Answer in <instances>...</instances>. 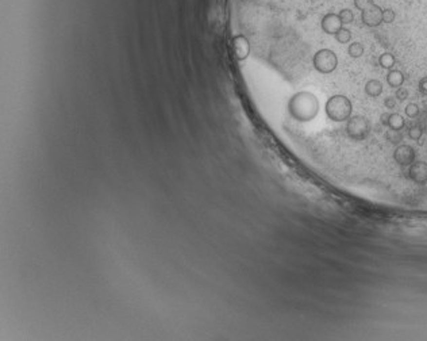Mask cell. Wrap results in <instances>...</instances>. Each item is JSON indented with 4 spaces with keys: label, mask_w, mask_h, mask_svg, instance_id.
Instances as JSON below:
<instances>
[{
    "label": "cell",
    "mask_w": 427,
    "mask_h": 341,
    "mask_svg": "<svg viewBox=\"0 0 427 341\" xmlns=\"http://www.w3.org/2000/svg\"><path fill=\"white\" fill-rule=\"evenodd\" d=\"M372 4H374V0H354V7L358 8L360 11L365 10V8L372 6Z\"/></svg>",
    "instance_id": "cell-20"
},
{
    "label": "cell",
    "mask_w": 427,
    "mask_h": 341,
    "mask_svg": "<svg viewBox=\"0 0 427 341\" xmlns=\"http://www.w3.org/2000/svg\"><path fill=\"white\" fill-rule=\"evenodd\" d=\"M326 115L334 122H346L352 116L353 104L345 95H333L327 99L325 106Z\"/></svg>",
    "instance_id": "cell-2"
},
{
    "label": "cell",
    "mask_w": 427,
    "mask_h": 341,
    "mask_svg": "<svg viewBox=\"0 0 427 341\" xmlns=\"http://www.w3.org/2000/svg\"><path fill=\"white\" fill-rule=\"evenodd\" d=\"M289 114L299 122L313 121L318 115L319 100L313 92L301 91L291 97L288 103Z\"/></svg>",
    "instance_id": "cell-1"
},
{
    "label": "cell",
    "mask_w": 427,
    "mask_h": 341,
    "mask_svg": "<svg viewBox=\"0 0 427 341\" xmlns=\"http://www.w3.org/2000/svg\"><path fill=\"white\" fill-rule=\"evenodd\" d=\"M335 39H337L339 43H349L350 39H352V31H350L349 29L342 27V29L335 34Z\"/></svg>",
    "instance_id": "cell-15"
},
{
    "label": "cell",
    "mask_w": 427,
    "mask_h": 341,
    "mask_svg": "<svg viewBox=\"0 0 427 341\" xmlns=\"http://www.w3.org/2000/svg\"><path fill=\"white\" fill-rule=\"evenodd\" d=\"M384 104L387 109H395V107H396V97H392V96L385 97Z\"/></svg>",
    "instance_id": "cell-23"
},
{
    "label": "cell",
    "mask_w": 427,
    "mask_h": 341,
    "mask_svg": "<svg viewBox=\"0 0 427 341\" xmlns=\"http://www.w3.org/2000/svg\"><path fill=\"white\" fill-rule=\"evenodd\" d=\"M406 115L408 118H416L419 115V106L416 103H408L406 106Z\"/></svg>",
    "instance_id": "cell-17"
},
{
    "label": "cell",
    "mask_w": 427,
    "mask_h": 341,
    "mask_svg": "<svg viewBox=\"0 0 427 341\" xmlns=\"http://www.w3.org/2000/svg\"><path fill=\"white\" fill-rule=\"evenodd\" d=\"M408 176L416 184L423 186L427 183V163L425 161H414L409 165Z\"/></svg>",
    "instance_id": "cell-8"
},
{
    "label": "cell",
    "mask_w": 427,
    "mask_h": 341,
    "mask_svg": "<svg viewBox=\"0 0 427 341\" xmlns=\"http://www.w3.org/2000/svg\"><path fill=\"white\" fill-rule=\"evenodd\" d=\"M338 15H339V18H341L343 24L353 23V20H354V14H353V11L349 10V8H343V10H341V11L338 12Z\"/></svg>",
    "instance_id": "cell-16"
},
{
    "label": "cell",
    "mask_w": 427,
    "mask_h": 341,
    "mask_svg": "<svg viewBox=\"0 0 427 341\" xmlns=\"http://www.w3.org/2000/svg\"><path fill=\"white\" fill-rule=\"evenodd\" d=\"M406 126V121L400 114L397 113H392L390 114V119H388V128L393 130V132H400L402 129Z\"/></svg>",
    "instance_id": "cell-12"
},
{
    "label": "cell",
    "mask_w": 427,
    "mask_h": 341,
    "mask_svg": "<svg viewBox=\"0 0 427 341\" xmlns=\"http://www.w3.org/2000/svg\"><path fill=\"white\" fill-rule=\"evenodd\" d=\"M387 83L391 88H399L404 83V75L397 69H391L387 75Z\"/></svg>",
    "instance_id": "cell-11"
},
{
    "label": "cell",
    "mask_w": 427,
    "mask_h": 341,
    "mask_svg": "<svg viewBox=\"0 0 427 341\" xmlns=\"http://www.w3.org/2000/svg\"><path fill=\"white\" fill-rule=\"evenodd\" d=\"M395 96H396L397 100L403 102V100H406V99L408 97V90H407L406 87H399V88H397L396 95H395Z\"/></svg>",
    "instance_id": "cell-21"
},
{
    "label": "cell",
    "mask_w": 427,
    "mask_h": 341,
    "mask_svg": "<svg viewBox=\"0 0 427 341\" xmlns=\"http://www.w3.org/2000/svg\"><path fill=\"white\" fill-rule=\"evenodd\" d=\"M362 23L368 27H377L383 23V8L376 3L361 11Z\"/></svg>",
    "instance_id": "cell-5"
},
{
    "label": "cell",
    "mask_w": 427,
    "mask_h": 341,
    "mask_svg": "<svg viewBox=\"0 0 427 341\" xmlns=\"http://www.w3.org/2000/svg\"><path fill=\"white\" fill-rule=\"evenodd\" d=\"M422 134H423V130H422L421 128H416V126L415 128H411L408 130L409 138H411V140H414V141H418L419 144H422V141H421Z\"/></svg>",
    "instance_id": "cell-19"
},
{
    "label": "cell",
    "mask_w": 427,
    "mask_h": 341,
    "mask_svg": "<svg viewBox=\"0 0 427 341\" xmlns=\"http://www.w3.org/2000/svg\"><path fill=\"white\" fill-rule=\"evenodd\" d=\"M393 160L400 167H409V165L415 161V151H414V148L407 145V144L399 145L393 151Z\"/></svg>",
    "instance_id": "cell-6"
},
{
    "label": "cell",
    "mask_w": 427,
    "mask_h": 341,
    "mask_svg": "<svg viewBox=\"0 0 427 341\" xmlns=\"http://www.w3.org/2000/svg\"><path fill=\"white\" fill-rule=\"evenodd\" d=\"M320 26H322V30L325 31L326 34H330V36H335L338 31L341 30L343 27V23L339 15L338 14H334V12H329L326 14L325 17L322 18V22H320Z\"/></svg>",
    "instance_id": "cell-7"
},
{
    "label": "cell",
    "mask_w": 427,
    "mask_h": 341,
    "mask_svg": "<svg viewBox=\"0 0 427 341\" xmlns=\"http://www.w3.org/2000/svg\"><path fill=\"white\" fill-rule=\"evenodd\" d=\"M313 64L318 72L327 75L337 69L338 57L330 49H320L314 55Z\"/></svg>",
    "instance_id": "cell-4"
},
{
    "label": "cell",
    "mask_w": 427,
    "mask_h": 341,
    "mask_svg": "<svg viewBox=\"0 0 427 341\" xmlns=\"http://www.w3.org/2000/svg\"><path fill=\"white\" fill-rule=\"evenodd\" d=\"M379 64L381 68L391 71L392 68L395 67V64H396V58L392 53H383L379 57Z\"/></svg>",
    "instance_id": "cell-13"
},
{
    "label": "cell",
    "mask_w": 427,
    "mask_h": 341,
    "mask_svg": "<svg viewBox=\"0 0 427 341\" xmlns=\"http://www.w3.org/2000/svg\"><path fill=\"white\" fill-rule=\"evenodd\" d=\"M388 119H390V113H383L380 115V122L384 125V126H388Z\"/></svg>",
    "instance_id": "cell-24"
},
{
    "label": "cell",
    "mask_w": 427,
    "mask_h": 341,
    "mask_svg": "<svg viewBox=\"0 0 427 341\" xmlns=\"http://www.w3.org/2000/svg\"><path fill=\"white\" fill-rule=\"evenodd\" d=\"M418 90H419V92H421L422 95L427 96V76H425V77H422V79L419 80Z\"/></svg>",
    "instance_id": "cell-22"
},
{
    "label": "cell",
    "mask_w": 427,
    "mask_h": 341,
    "mask_svg": "<svg viewBox=\"0 0 427 341\" xmlns=\"http://www.w3.org/2000/svg\"><path fill=\"white\" fill-rule=\"evenodd\" d=\"M234 49H235V55L240 60H245L249 55V43H247V39L243 36H238L234 38Z\"/></svg>",
    "instance_id": "cell-9"
},
{
    "label": "cell",
    "mask_w": 427,
    "mask_h": 341,
    "mask_svg": "<svg viewBox=\"0 0 427 341\" xmlns=\"http://www.w3.org/2000/svg\"><path fill=\"white\" fill-rule=\"evenodd\" d=\"M396 18V14L391 8H385L383 10V23H392Z\"/></svg>",
    "instance_id": "cell-18"
},
{
    "label": "cell",
    "mask_w": 427,
    "mask_h": 341,
    "mask_svg": "<svg viewBox=\"0 0 427 341\" xmlns=\"http://www.w3.org/2000/svg\"><path fill=\"white\" fill-rule=\"evenodd\" d=\"M365 94L369 97L380 96L383 94V84H381V81L376 79L368 80L367 84H365Z\"/></svg>",
    "instance_id": "cell-10"
},
{
    "label": "cell",
    "mask_w": 427,
    "mask_h": 341,
    "mask_svg": "<svg viewBox=\"0 0 427 341\" xmlns=\"http://www.w3.org/2000/svg\"><path fill=\"white\" fill-rule=\"evenodd\" d=\"M364 45L360 42H353L350 43L349 46H348V55L352 57V58H358V57H361L364 55Z\"/></svg>",
    "instance_id": "cell-14"
},
{
    "label": "cell",
    "mask_w": 427,
    "mask_h": 341,
    "mask_svg": "<svg viewBox=\"0 0 427 341\" xmlns=\"http://www.w3.org/2000/svg\"><path fill=\"white\" fill-rule=\"evenodd\" d=\"M345 130L353 141H364L371 133V123L365 116L353 115L346 121Z\"/></svg>",
    "instance_id": "cell-3"
}]
</instances>
